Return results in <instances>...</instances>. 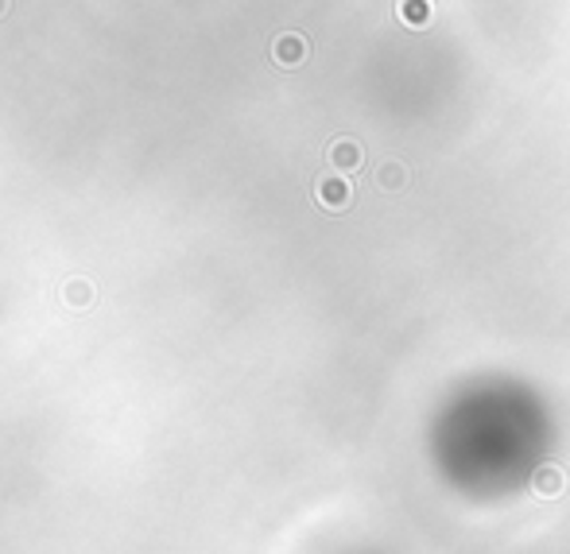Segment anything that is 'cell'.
<instances>
[{
  "label": "cell",
  "mask_w": 570,
  "mask_h": 554,
  "mask_svg": "<svg viewBox=\"0 0 570 554\" xmlns=\"http://www.w3.org/2000/svg\"><path fill=\"white\" fill-rule=\"evenodd\" d=\"M276 59H279V62H299V59H303V43H299L295 36L279 39V43H276Z\"/></svg>",
  "instance_id": "7a4b0ae2"
},
{
  "label": "cell",
  "mask_w": 570,
  "mask_h": 554,
  "mask_svg": "<svg viewBox=\"0 0 570 554\" xmlns=\"http://www.w3.org/2000/svg\"><path fill=\"white\" fill-rule=\"evenodd\" d=\"M62 299H67L70 307H90V303H94V287L86 284V279H70V284L62 287Z\"/></svg>",
  "instance_id": "6da1fadb"
},
{
  "label": "cell",
  "mask_w": 570,
  "mask_h": 554,
  "mask_svg": "<svg viewBox=\"0 0 570 554\" xmlns=\"http://www.w3.org/2000/svg\"><path fill=\"white\" fill-rule=\"evenodd\" d=\"M8 12V0H0V16H4Z\"/></svg>",
  "instance_id": "277c9868"
},
{
  "label": "cell",
  "mask_w": 570,
  "mask_h": 554,
  "mask_svg": "<svg viewBox=\"0 0 570 554\" xmlns=\"http://www.w3.org/2000/svg\"><path fill=\"white\" fill-rule=\"evenodd\" d=\"M323 202L326 206H342L345 202V187H342V182H323Z\"/></svg>",
  "instance_id": "3957f363"
}]
</instances>
